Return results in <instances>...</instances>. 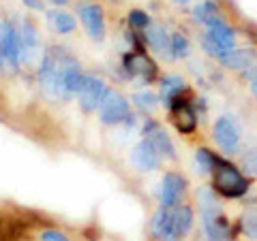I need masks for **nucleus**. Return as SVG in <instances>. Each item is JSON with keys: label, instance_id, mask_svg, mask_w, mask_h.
<instances>
[{"label": "nucleus", "instance_id": "obj_1", "mask_svg": "<svg viewBox=\"0 0 257 241\" xmlns=\"http://www.w3.org/2000/svg\"><path fill=\"white\" fill-rule=\"evenodd\" d=\"M197 205H199V214H202L204 235L208 241H234L236 230L231 226V222L225 218L212 188L204 186L197 190Z\"/></svg>", "mask_w": 257, "mask_h": 241}, {"label": "nucleus", "instance_id": "obj_2", "mask_svg": "<svg viewBox=\"0 0 257 241\" xmlns=\"http://www.w3.org/2000/svg\"><path fill=\"white\" fill-rule=\"evenodd\" d=\"M248 188H251V182L244 178L236 164H231L225 158H216L212 171V190L216 194L225 198H240L246 194Z\"/></svg>", "mask_w": 257, "mask_h": 241}, {"label": "nucleus", "instance_id": "obj_3", "mask_svg": "<svg viewBox=\"0 0 257 241\" xmlns=\"http://www.w3.org/2000/svg\"><path fill=\"white\" fill-rule=\"evenodd\" d=\"M99 114H101V122L107 126L133 124L131 105H128V100L116 90H107L105 98H103V102L99 105Z\"/></svg>", "mask_w": 257, "mask_h": 241}, {"label": "nucleus", "instance_id": "obj_4", "mask_svg": "<svg viewBox=\"0 0 257 241\" xmlns=\"http://www.w3.org/2000/svg\"><path fill=\"white\" fill-rule=\"evenodd\" d=\"M20 66V36L11 22H5V34L0 41V68L5 73H15Z\"/></svg>", "mask_w": 257, "mask_h": 241}, {"label": "nucleus", "instance_id": "obj_5", "mask_svg": "<svg viewBox=\"0 0 257 241\" xmlns=\"http://www.w3.org/2000/svg\"><path fill=\"white\" fill-rule=\"evenodd\" d=\"M212 136H214L216 146H219L227 156L238 154V150H240V128L231 118L223 116V118L216 120L214 126H212Z\"/></svg>", "mask_w": 257, "mask_h": 241}, {"label": "nucleus", "instance_id": "obj_6", "mask_svg": "<svg viewBox=\"0 0 257 241\" xmlns=\"http://www.w3.org/2000/svg\"><path fill=\"white\" fill-rule=\"evenodd\" d=\"M122 68L128 79L140 77L142 82L152 84L157 79V64L144 52H128L122 56Z\"/></svg>", "mask_w": 257, "mask_h": 241}, {"label": "nucleus", "instance_id": "obj_7", "mask_svg": "<svg viewBox=\"0 0 257 241\" xmlns=\"http://www.w3.org/2000/svg\"><path fill=\"white\" fill-rule=\"evenodd\" d=\"M109 88L105 86L101 77L96 75H84V82H82V88H79V94H77V100H79V107L84 111H94L99 109V105L105 98Z\"/></svg>", "mask_w": 257, "mask_h": 241}, {"label": "nucleus", "instance_id": "obj_8", "mask_svg": "<svg viewBox=\"0 0 257 241\" xmlns=\"http://www.w3.org/2000/svg\"><path fill=\"white\" fill-rule=\"evenodd\" d=\"M187 190V180L180 173H165L163 180L159 184V203L165 210H174L176 205H180V200Z\"/></svg>", "mask_w": 257, "mask_h": 241}, {"label": "nucleus", "instance_id": "obj_9", "mask_svg": "<svg viewBox=\"0 0 257 241\" xmlns=\"http://www.w3.org/2000/svg\"><path fill=\"white\" fill-rule=\"evenodd\" d=\"M142 134H144V139H146L150 146L157 150V154L161 158L176 160V148H174V143L170 139V134L163 130V126H161L159 122H155V120H146L144 126H142Z\"/></svg>", "mask_w": 257, "mask_h": 241}, {"label": "nucleus", "instance_id": "obj_10", "mask_svg": "<svg viewBox=\"0 0 257 241\" xmlns=\"http://www.w3.org/2000/svg\"><path fill=\"white\" fill-rule=\"evenodd\" d=\"M20 36V64H30L35 58H39L41 54V36H39L37 26L30 20H24L22 26L18 28Z\"/></svg>", "mask_w": 257, "mask_h": 241}, {"label": "nucleus", "instance_id": "obj_11", "mask_svg": "<svg viewBox=\"0 0 257 241\" xmlns=\"http://www.w3.org/2000/svg\"><path fill=\"white\" fill-rule=\"evenodd\" d=\"M79 20H82L88 36H90L92 41L101 43L103 38H105V13H103L101 4L88 2L84 6H79Z\"/></svg>", "mask_w": 257, "mask_h": 241}, {"label": "nucleus", "instance_id": "obj_12", "mask_svg": "<svg viewBox=\"0 0 257 241\" xmlns=\"http://www.w3.org/2000/svg\"><path fill=\"white\" fill-rule=\"evenodd\" d=\"M172 122L176 126V130H178L180 134H193L197 128V114L195 109H193V105L187 100V98H176L172 102Z\"/></svg>", "mask_w": 257, "mask_h": 241}, {"label": "nucleus", "instance_id": "obj_13", "mask_svg": "<svg viewBox=\"0 0 257 241\" xmlns=\"http://www.w3.org/2000/svg\"><path fill=\"white\" fill-rule=\"evenodd\" d=\"M144 41L148 43V47L157 56H161V58H165V60H174V56H172V36L167 34L165 26L152 22L148 26V30H146V34H144Z\"/></svg>", "mask_w": 257, "mask_h": 241}, {"label": "nucleus", "instance_id": "obj_14", "mask_svg": "<svg viewBox=\"0 0 257 241\" xmlns=\"http://www.w3.org/2000/svg\"><path fill=\"white\" fill-rule=\"evenodd\" d=\"M131 162H133V166L138 168V171L148 173V171H155V168H159L161 156L157 154V150L152 148L146 139H144V141H140L138 146L131 150Z\"/></svg>", "mask_w": 257, "mask_h": 241}, {"label": "nucleus", "instance_id": "obj_15", "mask_svg": "<svg viewBox=\"0 0 257 241\" xmlns=\"http://www.w3.org/2000/svg\"><path fill=\"white\" fill-rule=\"evenodd\" d=\"M189 90V86L187 82H184V77L180 75H167L161 79V86H159V98L161 102L170 109L172 107V102L176 98H180V96Z\"/></svg>", "mask_w": 257, "mask_h": 241}, {"label": "nucleus", "instance_id": "obj_16", "mask_svg": "<svg viewBox=\"0 0 257 241\" xmlns=\"http://www.w3.org/2000/svg\"><path fill=\"white\" fill-rule=\"evenodd\" d=\"M206 30H208L206 34L210 36L214 43H219L225 52L234 50V45H236V32L231 30L227 24H225L223 18H216L210 24H206Z\"/></svg>", "mask_w": 257, "mask_h": 241}, {"label": "nucleus", "instance_id": "obj_17", "mask_svg": "<svg viewBox=\"0 0 257 241\" xmlns=\"http://www.w3.org/2000/svg\"><path fill=\"white\" fill-rule=\"evenodd\" d=\"M257 54L253 50H229L221 58V64L229 70H248L255 66Z\"/></svg>", "mask_w": 257, "mask_h": 241}, {"label": "nucleus", "instance_id": "obj_18", "mask_svg": "<svg viewBox=\"0 0 257 241\" xmlns=\"http://www.w3.org/2000/svg\"><path fill=\"white\" fill-rule=\"evenodd\" d=\"M193 228V210L187 205H176L172 210V235L187 237Z\"/></svg>", "mask_w": 257, "mask_h": 241}, {"label": "nucleus", "instance_id": "obj_19", "mask_svg": "<svg viewBox=\"0 0 257 241\" xmlns=\"http://www.w3.org/2000/svg\"><path fill=\"white\" fill-rule=\"evenodd\" d=\"M150 230L157 239H163L167 235H172V210H165V207L157 210V214L152 216Z\"/></svg>", "mask_w": 257, "mask_h": 241}, {"label": "nucleus", "instance_id": "obj_20", "mask_svg": "<svg viewBox=\"0 0 257 241\" xmlns=\"http://www.w3.org/2000/svg\"><path fill=\"white\" fill-rule=\"evenodd\" d=\"M216 18H221V13H219V4H216L214 0H202V2L193 9V20L197 24H204V26Z\"/></svg>", "mask_w": 257, "mask_h": 241}, {"label": "nucleus", "instance_id": "obj_21", "mask_svg": "<svg viewBox=\"0 0 257 241\" xmlns=\"http://www.w3.org/2000/svg\"><path fill=\"white\" fill-rule=\"evenodd\" d=\"M50 24L54 26L56 32H60V34H71V32L75 30V18L71 13L67 11H60V9H56L50 13Z\"/></svg>", "mask_w": 257, "mask_h": 241}, {"label": "nucleus", "instance_id": "obj_22", "mask_svg": "<svg viewBox=\"0 0 257 241\" xmlns=\"http://www.w3.org/2000/svg\"><path fill=\"white\" fill-rule=\"evenodd\" d=\"M216 154H212L210 150H206V148H199L195 152V168H197V173L199 175H212L214 171V164H216Z\"/></svg>", "mask_w": 257, "mask_h": 241}, {"label": "nucleus", "instance_id": "obj_23", "mask_svg": "<svg viewBox=\"0 0 257 241\" xmlns=\"http://www.w3.org/2000/svg\"><path fill=\"white\" fill-rule=\"evenodd\" d=\"M238 226H240V232H242L244 237L257 241V210H255V207L246 210L242 216H240Z\"/></svg>", "mask_w": 257, "mask_h": 241}, {"label": "nucleus", "instance_id": "obj_24", "mask_svg": "<svg viewBox=\"0 0 257 241\" xmlns=\"http://www.w3.org/2000/svg\"><path fill=\"white\" fill-rule=\"evenodd\" d=\"M133 102H135V107H138L140 111H144V114H152V111L159 107L161 98H159L155 92L142 90V92H135L133 94Z\"/></svg>", "mask_w": 257, "mask_h": 241}, {"label": "nucleus", "instance_id": "obj_25", "mask_svg": "<svg viewBox=\"0 0 257 241\" xmlns=\"http://www.w3.org/2000/svg\"><path fill=\"white\" fill-rule=\"evenodd\" d=\"M191 54V43L189 38L180 34V32H176V34H172V56L176 60L178 58H189Z\"/></svg>", "mask_w": 257, "mask_h": 241}, {"label": "nucleus", "instance_id": "obj_26", "mask_svg": "<svg viewBox=\"0 0 257 241\" xmlns=\"http://www.w3.org/2000/svg\"><path fill=\"white\" fill-rule=\"evenodd\" d=\"M150 24H152V20H150V15H148L146 11H140V9L128 11V26H131L133 30L146 32Z\"/></svg>", "mask_w": 257, "mask_h": 241}, {"label": "nucleus", "instance_id": "obj_27", "mask_svg": "<svg viewBox=\"0 0 257 241\" xmlns=\"http://www.w3.org/2000/svg\"><path fill=\"white\" fill-rule=\"evenodd\" d=\"M242 168H244L246 173L257 175V148L246 150L244 154H242Z\"/></svg>", "mask_w": 257, "mask_h": 241}, {"label": "nucleus", "instance_id": "obj_28", "mask_svg": "<svg viewBox=\"0 0 257 241\" xmlns=\"http://www.w3.org/2000/svg\"><path fill=\"white\" fill-rule=\"evenodd\" d=\"M202 47H204V52H206L208 56H214L216 60H221L223 56L227 54V52H225V50H223V47H221L219 43H214V41H212V38L208 36V34L202 38Z\"/></svg>", "mask_w": 257, "mask_h": 241}, {"label": "nucleus", "instance_id": "obj_29", "mask_svg": "<svg viewBox=\"0 0 257 241\" xmlns=\"http://www.w3.org/2000/svg\"><path fill=\"white\" fill-rule=\"evenodd\" d=\"M41 241H69V239H67V235H62L60 230H43Z\"/></svg>", "mask_w": 257, "mask_h": 241}, {"label": "nucleus", "instance_id": "obj_30", "mask_svg": "<svg viewBox=\"0 0 257 241\" xmlns=\"http://www.w3.org/2000/svg\"><path fill=\"white\" fill-rule=\"evenodd\" d=\"M246 77H248V86H251V92H253V96L257 98V66L248 68V70H246Z\"/></svg>", "mask_w": 257, "mask_h": 241}, {"label": "nucleus", "instance_id": "obj_31", "mask_svg": "<svg viewBox=\"0 0 257 241\" xmlns=\"http://www.w3.org/2000/svg\"><path fill=\"white\" fill-rule=\"evenodd\" d=\"M24 4H26L28 9H32V11H41V9H43V2H41V0H24Z\"/></svg>", "mask_w": 257, "mask_h": 241}, {"label": "nucleus", "instance_id": "obj_32", "mask_svg": "<svg viewBox=\"0 0 257 241\" xmlns=\"http://www.w3.org/2000/svg\"><path fill=\"white\" fill-rule=\"evenodd\" d=\"M161 241H178V237H176V235H167V237H163Z\"/></svg>", "mask_w": 257, "mask_h": 241}, {"label": "nucleus", "instance_id": "obj_33", "mask_svg": "<svg viewBox=\"0 0 257 241\" xmlns=\"http://www.w3.org/2000/svg\"><path fill=\"white\" fill-rule=\"evenodd\" d=\"M3 34H5V22L0 20V41H3Z\"/></svg>", "mask_w": 257, "mask_h": 241}, {"label": "nucleus", "instance_id": "obj_34", "mask_svg": "<svg viewBox=\"0 0 257 241\" xmlns=\"http://www.w3.org/2000/svg\"><path fill=\"white\" fill-rule=\"evenodd\" d=\"M52 2H54V4H67L69 0H52Z\"/></svg>", "mask_w": 257, "mask_h": 241}, {"label": "nucleus", "instance_id": "obj_35", "mask_svg": "<svg viewBox=\"0 0 257 241\" xmlns=\"http://www.w3.org/2000/svg\"><path fill=\"white\" fill-rule=\"evenodd\" d=\"M172 2H176V4H187L189 0H172Z\"/></svg>", "mask_w": 257, "mask_h": 241}]
</instances>
